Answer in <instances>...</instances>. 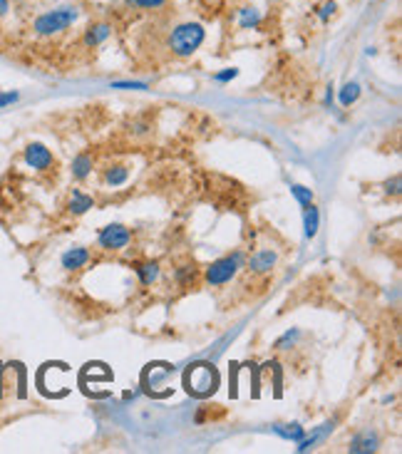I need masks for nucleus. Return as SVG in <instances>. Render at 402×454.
I'll list each match as a JSON object with an SVG mask.
<instances>
[{"mask_svg": "<svg viewBox=\"0 0 402 454\" xmlns=\"http://www.w3.org/2000/svg\"><path fill=\"white\" fill-rule=\"evenodd\" d=\"M25 164L33 166V169H38V171L50 169V164H52L50 149L42 147V144H28V147H25Z\"/></svg>", "mask_w": 402, "mask_h": 454, "instance_id": "423d86ee", "label": "nucleus"}, {"mask_svg": "<svg viewBox=\"0 0 402 454\" xmlns=\"http://www.w3.org/2000/svg\"><path fill=\"white\" fill-rule=\"evenodd\" d=\"M127 176H130V171H127L125 166H112V169H107V174H105V182L112 184V187H119V184L127 182Z\"/></svg>", "mask_w": 402, "mask_h": 454, "instance_id": "f3484780", "label": "nucleus"}, {"mask_svg": "<svg viewBox=\"0 0 402 454\" xmlns=\"http://www.w3.org/2000/svg\"><path fill=\"white\" fill-rule=\"evenodd\" d=\"M90 169H92V159L87 154H82V157H77V159L72 162V174L77 176V179H85V176L90 174Z\"/></svg>", "mask_w": 402, "mask_h": 454, "instance_id": "a211bd4d", "label": "nucleus"}, {"mask_svg": "<svg viewBox=\"0 0 402 454\" xmlns=\"http://www.w3.org/2000/svg\"><path fill=\"white\" fill-rule=\"evenodd\" d=\"M206 3H211V0H206ZM214 3H216V0H214Z\"/></svg>", "mask_w": 402, "mask_h": 454, "instance_id": "bb28decb", "label": "nucleus"}, {"mask_svg": "<svg viewBox=\"0 0 402 454\" xmlns=\"http://www.w3.org/2000/svg\"><path fill=\"white\" fill-rule=\"evenodd\" d=\"M380 444L378 435H370V432H365V435H357V437H353L350 442V452L360 454V452H375Z\"/></svg>", "mask_w": 402, "mask_h": 454, "instance_id": "1a4fd4ad", "label": "nucleus"}, {"mask_svg": "<svg viewBox=\"0 0 402 454\" xmlns=\"http://www.w3.org/2000/svg\"><path fill=\"white\" fill-rule=\"evenodd\" d=\"M216 385H219V375H216V370L209 368V365H196V368H192V373H189V377H187L189 392H194L196 398L211 395V392L216 390Z\"/></svg>", "mask_w": 402, "mask_h": 454, "instance_id": "7ed1b4c3", "label": "nucleus"}, {"mask_svg": "<svg viewBox=\"0 0 402 454\" xmlns=\"http://www.w3.org/2000/svg\"><path fill=\"white\" fill-rule=\"evenodd\" d=\"M137 273H139V279H142L144 285H152L159 279V266L157 263H142V266L137 268Z\"/></svg>", "mask_w": 402, "mask_h": 454, "instance_id": "dca6fc26", "label": "nucleus"}, {"mask_svg": "<svg viewBox=\"0 0 402 454\" xmlns=\"http://www.w3.org/2000/svg\"><path fill=\"white\" fill-rule=\"evenodd\" d=\"M291 194H293L295 199H298V201H300V204H303V206L313 204V191H311V189L300 187V184H293V187H291Z\"/></svg>", "mask_w": 402, "mask_h": 454, "instance_id": "aec40b11", "label": "nucleus"}, {"mask_svg": "<svg viewBox=\"0 0 402 454\" xmlns=\"http://www.w3.org/2000/svg\"><path fill=\"white\" fill-rule=\"evenodd\" d=\"M137 8H142V10H157L167 3V0H132Z\"/></svg>", "mask_w": 402, "mask_h": 454, "instance_id": "412c9836", "label": "nucleus"}, {"mask_svg": "<svg viewBox=\"0 0 402 454\" xmlns=\"http://www.w3.org/2000/svg\"><path fill=\"white\" fill-rule=\"evenodd\" d=\"M17 100V92H8V95H0V107H6V104H13Z\"/></svg>", "mask_w": 402, "mask_h": 454, "instance_id": "b1692460", "label": "nucleus"}, {"mask_svg": "<svg viewBox=\"0 0 402 454\" xmlns=\"http://www.w3.org/2000/svg\"><path fill=\"white\" fill-rule=\"evenodd\" d=\"M328 432H333V422H328V425H323L318 432H313L311 437H303V439H298V452H308V449H313L316 447L320 439L328 435Z\"/></svg>", "mask_w": 402, "mask_h": 454, "instance_id": "9b49d317", "label": "nucleus"}, {"mask_svg": "<svg viewBox=\"0 0 402 454\" xmlns=\"http://www.w3.org/2000/svg\"><path fill=\"white\" fill-rule=\"evenodd\" d=\"M79 17L77 8H57V10H50L45 15H40L33 23V30L40 35V38H50V35H57L68 30L70 25Z\"/></svg>", "mask_w": 402, "mask_h": 454, "instance_id": "f03ea898", "label": "nucleus"}, {"mask_svg": "<svg viewBox=\"0 0 402 454\" xmlns=\"http://www.w3.org/2000/svg\"><path fill=\"white\" fill-rule=\"evenodd\" d=\"M204 28L199 23H182L176 25L169 35V50L174 52L176 57H189L201 47L204 42Z\"/></svg>", "mask_w": 402, "mask_h": 454, "instance_id": "f257e3e1", "label": "nucleus"}, {"mask_svg": "<svg viewBox=\"0 0 402 454\" xmlns=\"http://www.w3.org/2000/svg\"><path fill=\"white\" fill-rule=\"evenodd\" d=\"M273 266H276V253H273V251H258V253L251 256V261H249V268L256 273H266V271H271Z\"/></svg>", "mask_w": 402, "mask_h": 454, "instance_id": "6e6552de", "label": "nucleus"}, {"mask_svg": "<svg viewBox=\"0 0 402 454\" xmlns=\"http://www.w3.org/2000/svg\"><path fill=\"white\" fill-rule=\"evenodd\" d=\"M8 10H10V3H8V0H0V17L6 15Z\"/></svg>", "mask_w": 402, "mask_h": 454, "instance_id": "a878e982", "label": "nucleus"}, {"mask_svg": "<svg viewBox=\"0 0 402 454\" xmlns=\"http://www.w3.org/2000/svg\"><path fill=\"white\" fill-rule=\"evenodd\" d=\"M273 432H276L278 437H284V439H293V442H298V439H303L306 437V430L300 425H273Z\"/></svg>", "mask_w": 402, "mask_h": 454, "instance_id": "ddd939ff", "label": "nucleus"}, {"mask_svg": "<svg viewBox=\"0 0 402 454\" xmlns=\"http://www.w3.org/2000/svg\"><path fill=\"white\" fill-rule=\"evenodd\" d=\"M92 204H95L92 196H87V194H82V191H72L68 209L72 211V214H85L87 209H92Z\"/></svg>", "mask_w": 402, "mask_h": 454, "instance_id": "f8f14e48", "label": "nucleus"}, {"mask_svg": "<svg viewBox=\"0 0 402 454\" xmlns=\"http://www.w3.org/2000/svg\"><path fill=\"white\" fill-rule=\"evenodd\" d=\"M114 87H125V90H144L147 85H142V82H117Z\"/></svg>", "mask_w": 402, "mask_h": 454, "instance_id": "393cba45", "label": "nucleus"}, {"mask_svg": "<svg viewBox=\"0 0 402 454\" xmlns=\"http://www.w3.org/2000/svg\"><path fill=\"white\" fill-rule=\"evenodd\" d=\"M261 23V13L256 8H241L238 10V25L241 28H256Z\"/></svg>", "mask_w": 402, "mask_h": 454, "instance_id": "4468645a", "label": "nucleus"}, {"mask_svg": "<svg viewBox=\"0 0 402 454\" xmlns=\"http://www.w3.org/2000/svg\"><path fill=\"white\" fill-rule=\"evenodd\" d=\"M318 233V209L313 204H308L306 209V236L308 239H313Z\"/></svg>", "mask_w": 402, "mask_h": 454, "instance_id": "6ab92c4d", "label": "nucleus"}, {"mask_svg": "<svg viewBox=\"0 0 402 454\" xmlns=\"http://www.w3.org/2000/svg\"><path fill=\"white\" fill-rule=\"evenodd\" d=\"M357 97H360V85H357V82H348V85L340 90V104H343V107H350Z\"/></svg>", "mask_w": 402, "mask_h": 454, "instance_id": "2eb2a0df", "label": "nucleus"}, {"mask_svg": "<svg viewBox=\"0 0 402 454\" xmlns=\"http://www.w3.org/2000/svg\"><path fill=\"white\" fill-rule=\"evenodd\" d=\"M87 261H90V251L82 249V246H75V249L65 251L63 268H65V271H77V268H82Z\"/></svg>", "mask_w": 402, "mask_h": 454, "instance_id": "0eeeda50", "label": "nucleus"}, {"mask_svg": "<svg viewBox=\"0 0 402 454\" xmlns=\"http://www.w3.org/2000/svg\"><path fill=\"white\" fill-rule=\"evenodd\" d=\"M130 239H132L130 228H125L122 224H109V226H105L102 233H100V246L107 251H119L130 244Z\"/></svg>", "mask_w": 402, "mask_h": 454, "instance_id": "39448f33", "label": "nucleus"}, {"mask_svg": "<svg viewBox=\"0 0 402 454\" xmlns=\"http://www.w3.org/2000/svg\"><path fill=\"white\" fill-rule=\"evenodd\" d=\"M241 261H244V256L241 253H233V256H224V258H219V261H214L209 268H206V281H209L211 285H224L229 283V281L236 276L238 266H241Z\"/></svg>", "mask_w": 402, "mask_h": 454, "instance_id": "20e7f679", "label": "nucleus"}, {"mask_svg": "<svg viewBox=\"0 0 402 454\" xmlns=\"http://www.w3.org/2000/svg\"><path fill=\"white\" fill-rule=\"evenodd\" d=\"M333 13H335V3H325V6L320 8V20H328Z\"/></svg>", "mask_w": 402, "mask_h": 454, "instance_id": "5701e85b", "label": "nucleus"}, {"mask_svg": "<svg viewBox=\"0 0 402 454\" xmlns=\"http://www.w3.org/2000/svg\"><path fill=\"white\" fill-rule=\"evenodd\" d=\"M109 33H112V28H109L107 23H100V25H95V28H90L87 30V35H85V45H90V47H95V45H100V42H105L109 38Z\"/></svg>", "mask_w": 402, "mask_h": 454, "instance_id": "9d476101", "label": "nucleus"}, {"mask_svg": "<svg viewBox=\"0 0 402 454\" xmlns=\"http://www.w3.org/2000/svg\"><path fill=\"white\" fill-rule=\"evenodd\" d=\"M236 75H238V70H236V68H229V70H224V72L216 75L214 80H216V82H229V80H233Z\"/></svg>", "mask_w": 402, "mask_h": 454, "instance_id": "4be33fe9", "label": "nucleus"}]
</instances>
